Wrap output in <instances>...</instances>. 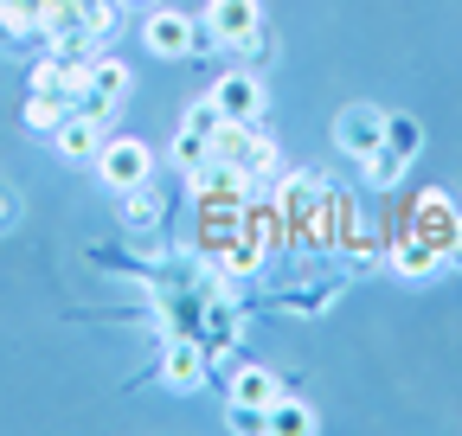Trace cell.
<instances>
[{
	"label": "cell",
	"instance_id": "obj_14",
	"mask_svg": "<svg viewBox=\"0 0 462 436\" xmlns=\"http://www.w3.org/2000/svg\"><path fill=\"white\" fill-rule=\"evenodd\" d=\"M71 109H78V103L51 96V90H26V129H32V135H58V123H65Z\"/></svg>",
	"mask_w": 462,
	"mask_h": 436
},
{
	"label": "cell",
	"instance_id": "obj_10",
	"mask_svg": "<svg viewBox=\"0 0 462 436\" xmlns=\"http://www.w3.org/2000/svg\"><path fill=\"white\" fill-rule=\"evenodd\" d=\"M123 96H129V65L109 59V51H97V59H90V96H84L78 109H97V116H109Z\"/></svg>",
	"mask_w": 462,
	"mask_h": 436
},
{
	"label": "cell",
	"instance_id": "obj_7",
	"mask_svg": "<svg viewBox=\"0 0 462 436\" xmlns=\"http://www.w3.org/2000/svg\"><path fill=\"white\" fill-rule=\"evenodd\" d=\"M212 103L225 109V116H238V123H257L263 116V77L257 71H225L212 84Z\"/></svg>",
	"mask_w": 462,
	"mask_h": 436
},
{
	"label": "cell",
	"instance_id": "obj_6",
	"mask_svg": "<svg viewBox=\"0 0 462 436\" xmlns=\"http://www.w3.org/2000/svg\"><path fill=\"white\" fill-rule=\"evenodd\" d=\"M32 90H51V96H65V103H84L90 96V59H51V51H39Z\"/></svg>",
	"mask_w": 462,
	"mask_h": 436
},
{
	"label": "cell",
	"instance_id": "obj_9",
	"mask_svg": "<svg viewBox=\"0 0 462 436\" xmlns=\"http://www.w3.org/2000/svg\"><path fill=\"white\" fill-rule=\"evenodd\" d=\"M103 123H109V116H97V109H71V116L58 123L51 148L65 154V160H97V148H103Z\"/></svg>",
	"mask_w": 462,
	"mask_h": 436
},
{
	"label": "cell",
	"instance_id": "obj_12",
	"mask_svg": "<svg viewBox=\"0 0 462 436\" xmlns=\"http://www.w3.org/2000/svg\"><path fill=\"white\" fill-rule=\"evenodd\" d=\"M282 398V372H270V366H238L231 372V404L238 411H270Z\"/></svg>",
	"mask_w": 462,
	"mask_h": 436
},
{
	"label": "cell",
	"instance_id": "obj_4",
	"mask_svg": "<svg viewBox=\"0 0 462 436\" xmlns=\"http://www.w3.org/2000/svg\"><path fill=\"white\" fill-rule=\"evenodd\" d=\"M142 45L154 51V59H187V51L206 45V26L193 14H180V7H154L148 26H142Z\"/></svg>",
	"mask_w": 462,
	"mask_h": 436
},
{
	"label": "cell",
	"instance_id": "obj_1",
	"mask_svg": "<svg viewBox=\"0 0 462 436\" xmlns=\"http://www.w3.org/2000/svg\"><path fill=\"white\" fill-rule=\"evenodd\" d=\"M97 180L123 199V193H135V186H148L154 180V148L148 141H135V135H103V148H97Z\"/></svg>",
	"mask_w": 462,
	"mask_h": 436
},
{
	"label": "cell",
	"instance_id": "obj_25",
	"mask_svg": "<svg viewBox=\"0 0 462 436\" xmlns=\"http://www.w3.org/2000/svg\"><path fill=\"white\" fill-rule=\"evenodd\" d=\"M116 7H142V0H116Z\"/></svg>",
	"mask_w": 462,
	"mask_h": 436
},
{
	"label": "cell",
	"instance_id": "obj_13",
	"mask_svg": "<svg viewBox=\"0 0 462 436\" xmlns=\"http://www.w3.org/2000/svg\"><path fill=\"white\" fill-rule=\"evenodd\" d=\"M270 430H276V436H315L321 417H315V404H302V398H289V392H282V398L270 404Z\"/></svg>",
	"mask_w": 462,
	"mask_h": 436
},
{
	"label": "cell",
	"instance_id": "obj_23",
	"mask_svg": "<svg viewBox=\"0 0 462 436\" xmlns=\"http://www.w3.org/2000/svg\"><path fill=\"white\" fill-rule=\"evenodd\" d=\"M449 269H462V244H456V250H449Z\"/></svg>",
	"mask_w": 462,
	"mask_h": 436
},
{
	"label": "cell",
	"instance_id": "obj_19",
	"mask_svg": "<svg viewBox=\"0 0 462 436\" xmlns=\"http://www.w3.org/2000/svg\"><path fill=\"white\" fill-rule=\"evenodd\" d=\"M276 160H282L276 141L257 129V135H251V154H245V174H251V180H270V174H276Z\"/></svg>",
	"mask_w": 462,
	"mask_h": 436
},
{
	"label": "cell",
	"instance_id": "obj_15",
	"mask_svg": "<svg viewBox=\"0 0 462 436\" xmlns=\"http://www.w3.org/2000/svg\"><path fill=\"white\" fill-rule=\"evenodd\" d=\"M39 45L51 51V59H97V39H90L84 26H58V32H45Z\"/></svg>",
	"mask_w": 462,
	"mask_h": 436
},
{
	"label": "cell",
	"instance_id": "obj_22",
	"mask_svg": "<svg viewBox=\"0 0 462 436\" xmlns=\"http://www.w3.org/2000/svg\"><path fill=\"white\" fill-rule=\"evenodd\" d=\"M218 123H225V109H218L212 96H199V103L187 109V116H180V129H193V135H212Z\"/></svg>",
	"mask_w": 462,
	"mask_h": 436
},
{
	"label": "cell",
	"instance_id": "obj_18",
	"mask_svg": "<svg viewBox=\"0 0 462 436\" xmlns=\"http://www.w3.org/2000/svg\"><path fill=\"white\" fill-rule=\"evenodd\" d=\"M385 148H392V154H404V160H411V154L424 148V135H418V123H411V116H385Z\"/></svg>",
	"mask_w": 462,
	"mask_h": 436
},
{
	"label": "cell",
	"instance_id": "obj_11",
	"mask_svg": "<svg viewBox=\"0 0 462 436\" xmlns=\"http://www.w3.org/2000/svg\"><path fill=\"white\" fill-rule=\"evenodd\" d=\"M161 386H167V392H180V398H193V392L206 386V353H199L193 341H173L167 359H161Z\"/></svg>",
	"mask_w": 462,
	"mask_h": 436
},
{
	"label": "cell",
	"instance_id": "obj_8",
	"mask_svg": "<svg viewBox=\"0 0 462 436\" xmlns=\"http://www.w3.org/2000/svg\"><path fill=\"white\" fill-rule=\"evenodd\" d=\"M385 269H392V277H404V283H430V277H443L449 263H443L430 244H418L411 232H398L392 250H385Z\"/></svg>",
	"mask_w": 462,
	"mask_h": 436
},
{
	"label": "cell",
	"instance_id": "obj_20",
	"mask_svg": "<svg viewBox=\"0 0 462 436\" xmlns=\"http://www.w3.org/2000/svg\"><path fill=\"white\" fill-rule=\"evenodd\" d=\"M123 218H129V225H154V218H161V193H154V186L123 193Z\"/></svg>",
	"mask_w": 462,
	"mask_h": 436
},
{
	"label": "cell",
	"instance_id": "obj_2",
	"mask_svg": "<svg viewBox=\"0 0 462 436\" xmlns=\"http://www.w3.org/2000/svg\"><path fill=\"white\" fill-rule=\"evenodd\" d=\"M404 232H411L418 244H430L443 263H449V250L462 244V205L449 199V193H418V205H411V225H404Z\"/></svg>",
	"mask_w": 462,
	"mask_h": 436
},
{
	"label": "cell",
	"instance_id": "obj_21",
	"mask_svg": "<svg viewBox=\"0 0 462 436\" xmlns=\"http://www.w3.org/2000/svg\"><path fill=\"white\" fill-rule=\"evenodd\" d=\"M167 154H173V168H187V174L199 168V160H212L206 135H193V129H180V135H173V148H167Z\"/></svg>",
	"mask_w": 462,
	"mask_h": 436
},
{
	"label": "cell",
	"instance_id": "obj_5",
	"mask_svg": "<svg viewBox=\"0 0 462 436\" xmlns=\"http://www.w3.org/2000/svg\"><path fill=\"white\" fill-rule=\"evenodd\" d=\"M334 148L354 154V160L379 154V148H385V109H379V103H346L340 116H334Z\"/></svg>",
	"mask_w": 462,
	"mask_h": 436
},
{
	"label": "cell",
	"instance_id": "obj_24",
	"mask_svg": "<svg viewBox=\"0 0 462 436\" xmlns=\"http://www.w3.org/2000/svg\"><path fill=\"white\" fill-rule=\"evenodd\" d=\"M0 26H7V0H0Z\"/></svg>",
	"mask_w": 462,
	"mask_h": 436
},
{
	"label": "cell",
	"instance_id": "obj_17",
	"mask_svg": "<svg viewBox=\"0 0 462 436\" xmlns=\"http://www.w3.org/2000/svg\"><path fill=\"white\" fill-rule=\"evenodd\" d=\"M78 20H84V32L103 45V39L116 32V20H123V7H116V0H84V14H78Z\"/></svg>",
	"mask_w": 462,
	"mask_h": 436
},
{
	"label": "cell",
	"instance_id": "obj_16",
	"mask_svg": "<svg viewBox=\"0 0 462 436\" xmlns=\"http://www.w3.org/2000/svg\"><path fill=\"white\" fill-rule=\"evenodd\" d=\"M360 168H366V186H385V193H392V186L404 180V154L379 148V154H366V160H360Z\"/></svg>",
	"mask_w": 462,
	"mask_h": 436
},
{
	"label": "cell",
	"instance_id": "obj_3",
	"mask_svg": "<svg viewBox=\"0 0 462 436\" xmlns=\"http://www.w3.org/2000/svg\"><path fill=\"white\" fill-rule=\"evenodd\" d=\"M199 26H206V45H218V51H238V45H245V39L263 26V0H206Z\"/></svg>",
	"mask_w": 462,
	"mask_h": 436
}]
</instances>
